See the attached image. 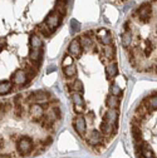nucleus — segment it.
Masks as SVG:
<instances>
[{"instance_id": "obj_13", "label": "nucleus", "mask_w": 157, "mask_h": 158, "mask_svg": "<svg viewBox=\"0 0 157 158\" xmlns=\"http://www.w3.org/2000/svg\"><path fill=\"white\" fill-rule=\"evenodd\" d=\"M117 74H118V68H117V64L116 63H111L107 65L106 68V75L108 79H113L117 77Z\"/></svg>"}, {"instance_id": "obj_24", "label": "nucleus", "mask_w": 157, "mask_h": 158, "mask_svg": "<svg viewBox=\"0 0 157 158\" xmlns=\"http://www.w3.org/2000/svg\"><path fill=\"white\" fill-rule=\"evenodd\" d=\"M148 109H150V110H156V109H157V94H155V95H150Z\"/></svg>"}, {"instance_id": "obj_38", "label": "nucleus", "mask_w": 157, "mask_h": 158, "mask_svg": "<svg viewBox=\"0 0 157 158\" xmlns=\"http://www.w3.org/2000/svg\"><path fill=\"white\" fill-rule=\"evenodd\" d=\"M5 47H6V39H5V38H3V39H2V49H3V48H5Z\"/></svg>"}, {"instance_id": "obj_19", "label": "nucleus", "mask_w": 157, "mask_h": 158, "mask_svg": "<svg viewBox=\"0 0 157 158\" xmlns=\"http://www.w3.org/2000/svg\"><path fill=\"white\" fill-rule=\"evenodd\" d=\"M101 131H102L104 134H112V133H113V124H111V123L103 121V122L101 123Z\"/></svg>"}, {"instance_id": "obj_11", "label": "nucleus", "mask_w": 157, "mask_h": 158, "mask_svg": "<svg viewBox=\"0 0 157 158\" xmlns=\"http://www.w3.org/2000/svg\"><path fill=\"white\" fill-rule=\"evenodd\" d=\"M103 121L111 123V124H116L117 121H118V113L116 112V109H109L104 113L103 115Z\"/></svg>"}, {"instance_id": "obj_21", "label": "nucleus", "mask_w": 157, "mask_h": 158, "mask_svg": "<svg viewBox=\"0 0 157 158\" xmlns=\"http://www.w3.org/2000/svg\"><path fill=\"white\" fill-rule=\"evenodd\" d=\"M114 47H112V45H106L104 47V49H103V53H104V55H106V58L107 59H113V56H114Z\"/></svg>"}, {"instance_id": "obj_29", "label": "nucleus", "mask_w": 157, "mask_h": 158, "mask_svg": "<svg viewBox=\"0 0 157 158\" xmlns=\"http://www.w3.org/2000/svg\"><path fill=\"white\" fill-rule=\"evenodd\" d=\"M112 42H113V39H112V35L111 34H107L106 36L101 38V43H103L104 45H111Z\"/></svg>"}, {"instance_id": "obj_6", "label": "nucleus", "mask_w": 157, "mask_h": 158, "mask_svg": "<svg viewBox=\"0 0 157 158\" xmlns=\"http://www.w3.org/2000/svg\"><path fill=\"white\" fill-rule=\"evenodd\" d=\"M74 129L75 132L79 134L81 137H83L86 134V129H87V122L86 118H83L82 115H78L74 121Z\"/></svg>"}, {"instance_id": "obj_8", "label": "nucleus", "mask_w": 157, "mask_h": 158, "mask_svg": "<svg viewBox=\"0 0 157 158\" xmlns=\"http://www.w3.org/2000/svg\"><path fill=\"white\" fill-rule=\"evenodd\" d=\"M68 53L75 58H79L81 56V53H82V45L79 43L78 39H73L70 42L69 47H68Z\"/></svg>"}, {"instance_id": "obj_28", "label": "nucleus", "mask_w": 157, "mask_h": 158, "mask_svg": "<svg viewBox=\"0 0 157 158\" xmlns=\"http://www.w3.org/2000/svg\"><path fill=\"white\" fill-rule=\"evenodd\" d=\"M72 85H73V90L77 92V93H82L83 89H84V88H83V83L79 81V79H78V81H75Z\"/></svg>"}, {"instance_id": "obj_15", "label": "nucleus", "mask_w": 157, "mask_h": 158, "mask_svg": "<svg viewBox=\"0 0 157 158\" xmlns=\"http://www.w3.org/2000/svg\"><path fill=\"white\" fill-rule=\"evenodd\" d=\"M30 47H32V49L42 48V47H43V42H42L40 36L36 35V34H33V35L30 36Z\"/></svg>"}, {"instance_id": "obj_2", "label": "nucleus", "mask_w": 157, "mask_h": 158, "mask_svg": "<svg viewBox=\"0 0 157 158\" xmlns=\"http://www.w3.org/2000/svg\"><path fill=\"white\" fill-rule=\"evenodd\" d=\"M137 14H138V19L141 23L147 24L151 19L152 15V9H151V4L150 3H145L142 4L138 9H137Z\"/></svg>"}, {"instance_id": "obj_17", "label": "nucleus", "mask_w": 157, "mask_h": 158, "mask_svg": "<svg viewBox=\"0 0 157 158\" xmlns=\"http://www.w3.org/2000/svg\"><path fill=\"white\" fill-rule=\"evenodd\" d=\"M11 89H13V83L11 82L4 81V82H2V84H0V93H2V95L8 94L9 92H11Z\"/></svg>"}, {"instance_id": "obj_14", "label": "nucleus", "mask_w": 157, "mask_h": 158, "mask_svg": "<svg viewBox=\"0 0 157 158\" xmlns=\"http://www.w3.org/2000/svg\"><path fill=\"white\" fill-rule=\"evenodd\" d=\"M131 133H132V137H133V139H134L136 143L142 142V132H141L140 126L132 124V127H131Z\"/></svg>"}, {"instance_id": "obj_25", "label": "nucleus", "mask_w": 157, "mask_h": 158, "mask_svg": "<svg viewBox=\"0 0 157 158\" xmlns=\"http://www.w3.org/2000/svg\"><path fill=\"white\" fill-rule=\"evenodd\" d=\"M109 92H111V94H113V95H116V97H121V95L123 94L122 89H121L118 85H117V84H111Z\"/></svg>"}, {"instance_id": "obj_27", "label": "nucleus", "mask_w": 157, "mask_h": 158, "mask_svg": "<svg viewBox=\"0 0 157 158\" xmlns=\"http://www.w3.org/2000/svg\"><path fill=\"white\" fill-rule=\"evenodd\" d=\"M145 55L146 56H150L151 55V53L153 52V43L151 42V40H146L145 42Z\"/></svg>"}, {"instance_id": "obj_33", "label": "nucleus", "mask_w": 157, "mask_h": 158, "mask_svg": "<svg viewBox=\"0 0 157 158\" xmlns=\"http://www.w3.org/2000/svg\"><path fill=\"white\" fill-rule=\"evenodd\" d=\"M52 114H53L55 118H58V119H59V118L62 117V114H61V109H59V108H53Z\"/></svg>"}, {"instance_id": "obj_10", "label": "nucleus", "mask_w": 157, "mask_h": 158, "mask_svg": "<svg viewBox=\"0 0 157 158\" xmlns=\"http://www.w3.org/2000/svg\"><path fill=\"white\" fill-rule=\"evenodd\" d=\"M43 112H44V107L39 103H34L32 107H30V113L33 115V118L36 121V119H40L43 117Z\"/></svg>"}, {"instance_id": "obj_32", "label": "nucleus", "mask_w": 157, "mask_h": 158, "mask_svg": "<svg viewBox=\"0 0 157 158\" xmlns=\"http://www.w3.org/2000/svg\"><path fill=\"white\" fill-rule=\"evenodd\" d=\"M63 62H64V67H66V65H70V64H73V63H72V62H73V58L70 56V54H68V55L64 56Z\"/></svg>"}, {"instance_id": "obj_30", "label": "nucleus", "mask_w": 157, "mask_h": 158, "mask_svg": "<svg viewBox=\"0 0 157 158\" xmlns=\"http://www.w3.org/2000/svg\"><path fill=\"white\" fill-rule=\"evenodd\" d=\"M27 74H28L29 79L34 78V77L36 75V68H34V67H28V68H27Z\"/></svg>"}, {"instance_id": "obj_31", "label": "nucleus", "mask_w": 157, "mask_h": 158, "mask_svg": "<svg viewBox=\"0 0 157 158\" xmlns=\"http://www.w3.org/2000/svg\"><path fill=\"white\" fill-rule=\"evenodd\" d=\"M42 126L44 128H52L53 127V121L48 119V118H43V121H42Z\"/></svg>"}, {"instance_id": "obj_4", "label": "nucleus", "mask_w": 157, "mask_h": 158, "mask_svg": "<svg viewBox=\"0 0 157 158\" xmlns=\"http://www.w3.org/2000/svg\"><path fill=\"white\" fill-rule=\"evenodd\" d=\"M45 24L49 27V29L53 31L55 30L61 24V15L58 14L57 11H52L48 14V16L45 18Z\"/></svg>"}, {"instance_id": "obj_23", "label": "nucleus", "mask_w": 157, "mask_h": 158, "mask_svg": "<svg viewBox=\"0 0 157 158\" xmlns=\"http://www.w3.org/2000/svg\"><path fill=\"white\" fill-rule=\"evenodd\" d=\"M38 29H39V33H40L45 38H49L52 35V30L49 29V27L45 24V25H38Z\"/></svg>"}, {"instance_id": "obj_35", "label": "nucleus", "mask_w": 157, "mask_h": 158, "mask_svg": "<svg viewBox=\"0 0 157 158\" xmlns=\"http://www.w3.org/2000/svg\"><path fill=\"white\" fill-rule=\"evenodd\" d=\"M107 34H109V33H108V30H106V29H101L100 31H98V36H101V38L106 36Z\"/></svg>"}, {"instance_id": "obj_26", "label": "nucleus", "mask_w": 157, "mask_h": 158, "mask_svg": "<svg viewBox=\"0 0 157 158\" xmlns=\"http://www.w3.org/2000/svg\"><path fill=\"white\" fill-rule=\"evenodd\" d=\"M70 29H72V33L75 34V33H79L81 31V24L78 20H75V19H72L70 20Z\"/></svg>"}, {"instance_id": "obj_39", "label": "nucleus", "mask_w": 157, "mask_h": 158, "mask_svg": "<svg viewBox=\"0 0 157 158\" xmlns=\"http://www.w3.org/2000/svg\"><path fill=\"white\" fill-rule=\"evenodd\" d=\"M152 2H155V3H157V0H152Z\"/></svg>"}, {"instance_id": "obj_22", "label": "nucleus", "mask_w": 157, "mask_h": 158, "mask_svg": "<svg viewBox=\"0 0 157 158\" xmlns=\"http://www.w3.org/2000/svg\"><path fill=\"white\" fill-rule=\"evenodd\" d=\"M72 101L74 103V106H83L84 107V102H83V98L79 93H74L72 94Z\"/></svg>"}, {"instance_id": "obj_34", "label": "nucleus", "mask_w": 157, "mask_h": 158, "mask_svg": "<svg viewBox=\"0 0 157 158\" xmlns=\"http://www.w3.org/2000/svg\"><path fill=\"white\" fill-rule=\"evenodd\" d=\"M83 109H84V107H83V106H74V110H75V113H77V114L83 113Z\"/></svg>"}, {"instance_id": "obj_7", "label": "nucleus", "mask_w": 157, "mask_h": 158, "mask_svg": "<svg viewBox=\"0 0 157 158\" xmlns=\"http://www.w3.org/2000/svg\"><path fill=\"white\" fill-rule=\"evenodd\" d=\"M29 58H30L32 63H33L36 68H39V67H40L42 58H43V50H42V48L32 49V50H30V53H29Z\"/></svg>"}, {"instance_id": "obj_12", "label": "nucleus", "mask_w": 157, "mask_h": 158, "mask_svg": "<svg viewBox=\"0 0 157 158\" xmlns=\"http://www.w3.org/2000/svg\"><path fill=\"white\" fill-rule=\"evenodd\" d=\"M106 106L109 109H117L120 107V97H116L113 94L107 95V98H106Z\"/></svg>"}, {"instance_id": "obj_3", "label": "nucleus", "mask_w": 157, "mask_h": 158, "mask_svg": "<svg viewBox=\"0 0 157 158\" xmlns=\"http://www.w3.org/2000/svg\"><path fill=\"white\" fill-rule=\"evenodd\" d=\"M13 81H14L15 84L28 87V85H29V83H28L29 77H28V74H27V70H24V69L16 70V72L13 74Z\"/></svg>"}, {"instance_id": "obj_20", "label": "nucleus", "mask_w": 157, "mask_h": 158, "mask_svg": "<svg viewBox=\"0 0 157 158\" xmlns=\"http://www.w3.org/2000/svg\"><path fill=\"white\" fill-rule=\"evenodd\" d=\"M63 73L66 77H73L75 75V65L70 64V65H66L63 67Z\"/></svg>"}, {"instance_id": "obj_1", "label": "nucleus", "mask_w": 157, "mask_h": 158, "mask_svg": "<svg viewBox=\"0 0 157 158\" xmlns=\"http://www.w3.org/2000/svg\"><path fill=\"white\" fill-rule=\"evenodd\" d=\"M32 149H33V139L30 137H27V135L22 137L20 139L16 142V151L19 152L20 156L25 157V156L30 154Z\"/></svg>"}, {"instance_id": "obj_18", "label": "nucleus", "mask_w": 157, "mask_h": 158, "mask_svg": "<svg viewBox=\"0 0 157 158\" xmlns=\"http://www.w3.org/2000/svg\"><path fill=\"white\" fill-rule=\"evenodd\" d=\"M121 40H122V45H123L125 48H128L129 44H131V42H132V35H131V33H129V31H125V33L122 34V36H121Z\"/></svg>"}, {"instance_id": "obj_16", "label": "nucleus", "mask_w": 157, "mask_h": 158, "mask_svg": "<svg viewBox=\"0 0 157 158\" xmlns=\"http://www.w3.org/2000/svg\"><path fill=\"white\" fill-rule=\"evenodd\" d=\"M81 45L84 50H88L92 45H93V40H92V38L87 34H84L82 38H81Z\"/></svg>"}, {"instance_id": "obj_9", "label": "nucleus", "mask_w": 157, "mask_h": 158, "mask_svg": "<svg viewBox=\"0 0 157 158\" xmlns=\"http://www.w3.org/2000/svg\"><path fill=\"white\" fill-rule=\"evenodd\" d=\"M48 93L45 90H35L34 93H32L29 95V102H34V103H39V102H45L48 98Z\"/></svg>"}, {"instance_id": "obj_5", "label": "nucleus", "mask_w": 157, "mask_h": 158, "mask_svg": "<svg viewBox=\"0 0 157 158\" xmlns=\"http://www.w3.org/2000/svg\"><path fill=\"white\" fill-rule=\"evenodd\" d=\"M87 142L92 146H98L103 142V137H102V133L97 129H93L89 132L88 137H87Z\"/></svg>"}, {"instance_id": "obj_36", "label": "nucleus", "mask_w": 157, "mask_h": 158, "mask_svg": "<svg viewBox=\"0 0 157 158\" xmlns=\"http://www.w3.org/2000/svg\"><path fill=\"white\" fill-rule=\"evenodd\" d=\"M52 142H53V138H52V137H48L47 139H45V141L43 142V144H44V146H49V144H50Z\"/></svg>"}, {"instance_id": "obj_37", "label": "nucleus", "mask_w": 157, "mask_h": 158, "mask_svg": "<svg viewBox=\"0 0 157 158\" xmlns=\"http://www.w3.org/2000/svg\"><path fill=\"white\" fill-rule=\"evenodd\" d=\"M55 69H57L55 65H49V67L47 68V73H52V72H54Z\"/></svg>"}]
</instances>
